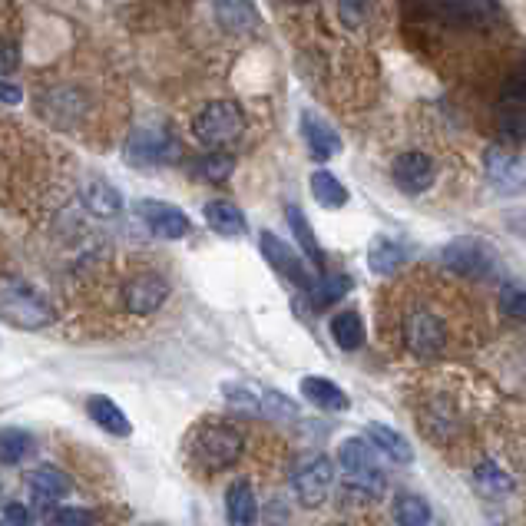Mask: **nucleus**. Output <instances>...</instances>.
<instances>
[{
    "label": "nucleus",
    "instance_id": "1",
    "mask_svg": "<svg viewBox=\"0 0 526 526\" xmlns=\"http://www.w3.org/2000/svg\"><path fill=\"white\" fill-rule=\"evenodd\" d=\"M0 321H7V325L20 331H37L53 321V308L30 285L7 278V282H0Z\"/></svg>",
    "mask_w": 526,
    "mask_h": 526
},
{
    "label": "nucleus",
    "instance_id": "2",
    "mask_svg": "<svg viewBox=\"0 0 526 526\" xmlns=\"http://www.w3.org/2000/svg\"><path fill=\"white\" fill-rule=\"evenodd\" d=\"M242 450H245V440L229 424H206L196 437H192V460H196L202 470H209V474L235 467Z\"/></svg>",
    "mask_w": 526,
    "mask_h": 526
},
{
    "label": "nucleus",
    "instance_id": "3",
    "mask_svg": "<svg viewBox=\"0 0 526 526\" xmlns=\"http://www.w3.org/2000/svg\"><path fill=\"white\" fill-rule=\"evenodd\" d=\"M245 133V116L235 103L229 100H216L206 103L192 120V136L199 139L202 146L216 149V146H229Z\"/></svg>",
    "mask_w": 526,
    "mask_h": 526
},
{
    "label": "nucleus",
    "instance_id": "4",
    "mask_svg": "<svg viewBox=\"0 0 526 526\" xmlns=\"http://www.w3.org/2000/svg\"><path fill=\"white\" fill-rule=\"evenodd\" d=\"M126 163L130 166H169L179 159V143L169 130L159 126H139L123 143Z\"/></svg>",
    "mask_w": 526,
    "mask_h": 526
},
{
    "label": "nucleus",
    "instance_id": "5",
    "mask_svg": "<svg viewBox=\"0 0 526 526\" xmlns=\"http://www.w3.org/2000/svg\"><path fill=\"white\" fill-rule=\"evenodd\" d=\"M338 464L348 474L351 483H358L361 490L368 493H381L384 490V470L374 457V447L364 437H348L345 444L338 447Z\"/></svg>",
    "mask_w": 526,
    "mask_h": 526
},
{
    "label": "nucleus",
    "instance_id": "6",
    "mask_svg": "<svg viewBox=\"0 0 526 526\" xmlns=\"http://www.w3.org/2000/svg\"><path fill=\"white\" fill-rule=\"evenodd\" d=\"M292 487L298 493V500L305 507H318V503L328 500L331 487H335V464L325 454H308L295 464L292 474Z\"/></svg>",
    "mask_w": 526,
    "mask_h": 526
},
{
    "label": "nucleus",
    "instance_id": "7",
    "mask_svg": "<svg viewBox=\"0 0 526 526\" xmlns=\"http://www.w3.org/2000/svg\"><path fill=\"white\" fill-rule=\"evenodd\" d=\"M404 338H407V348L414 354L431 358V354H437L447 345V325L431 308H414L411 315L404 318Z\"/></svg>",
    "mask_w": 526,
    "mask_h": 526
},
{
    "label": "nucleus",
    "instance_id": "8",
    "mask_svg": "<svg viewBox=\"0 0 526 526\" xmlns=\"http://www.w3.org/2000/svg\"><path fill=\"white\" fill-rule=\"evenodd\" d=\"M259 252L265 255V262L272 265L278 275H285L288 282H295L302 292H311V288H315V282H311L308 268L302 262V255H298L288 242L278 239L275 232H262L259 235Z\"/></svg>",
    "mask_w": 526,
    "mask_h": 526
},
{
    "label": "nucleus",
    "instance_id": "9",
    "mask_svg": "<svg viewBox=\"0 0 526 526\" xmlns=\"http://www.w3.org/2000/svg\"><path fill=\"white\" fill-rule=\"evenodd\" d=\"M139 219L149 225V232L159 235V239H186L192 235V222L182 209H176L173 202H159V199H143L136 206Z\"/></svg>",
    "mask_w": 526,
    "mask_h": 526
},
{
    "label": "nucleus",
    "instance_id": "10",
    "mask_svg": "<svg viewBox=\"0 0 526 526\" xmlns=\"http://www.w3.org/2000/svg\"><path fill=\"white\" fill-rule=\"evenodd\" d=\"M169 295V285L163 275H153V272H143L136 275L133 282H126L123 288V305L130 315H153V311L163 308Z\"/></svg>",
    "mask_w": 526,
    "mask_h": 526
},
{
    "label": "nucleus",
    "instance_id": "11",
    "mask_svg": "<svg viewBox=\"0 0 526 526\" xmlns=\"http://www.w3.org/2000/svg\"><path fill=\"white\" fill-rule=\"evenodd\" d=\"M391 176H394V182L404 192H414V196H417V192H424L434 182V163H431V156H427V153H417V149H411V153H401L394 159Z\"/></svg>",
    "mask_w": 526,
    "mask_h": 526
},
{
    "label": "nucleus",
    "instance_id": "12",
    "mask_svg": "<svg viewBox=\"0 0 526 526\" xmlns=\"http://www.w3.org/2000/svg\"><path fill=\"white\" fill-rule=\"evenodd\" d=\"M444 262L447 268L454 272L467 275V278H483L490 272V252L483 249L477 239H460V242H450L444 249Z\"/></svg>",
    "mask_w": 526,
    "mask_h": 526
},
{
    "label": "nucleus",
    "instance_id": "13",
    "mask_svg": "<svg viewBox=\"0 0 526 526\" xmlns=\"http://www.w3.org/2000/svg\"><path fill=\"white\" fill-rule=\"evenodd\" d=\"M302 136H305L308 153L315 159H321V163L341 153V136L331 130L328 120H321V116L311 113V110L302 113Z\"/></svg>",
    "mask_w": 526,
    "mask_h": 526
},
{
    "label": "nucleus",
    "instance_id": "14",
    "mask_svg": "<svg viewBox=\"0 0 526 526\" xmlns=\"http://www.w3.org/2000/svg\"><path fill=\"white\" fill-rule=\"evenodd\" d=\"M87 414H90V421L100 427V431H106L110 437H130L133 434V424H130V417H126L120 411V404H113L110 397H103V394H93L90 401H87Z\"/></svg>",
    "mask_w": 526,
    "mask_h": 526
},
{
    "label": "nucleus",
    "instance_id": "15",
    "mask_svg": "<svg viewBox=\"0 0 526 526\" xmlns=\"http://www.w3.org/2000/svg\"><path fill=\"white\" fill-rule=\"evenodd\" d=\"M364 434H368L371 447H374V450H381L384 457H391L394 464H411V460H414V447L407 444V437L397 434L394 427L371 421L368 427H364Z\"/></svg>",
    "mask_w": 526,
    "mask_h": 526
},
{
    "label": "nucleus",
    "instance_id": "16",
    "mask_svg": "<svg viewBox=\"0 0 526 526\" xmlns=\"http://www.w3.org/2000/svg\"><path fill=\"white\" fill-rule=\"evenodd\" d=\"M407 262V249L397 239H391V235H378V239L371 242L368 249V268L374 275H394L401 272V265Z\"/></svg>",
    "mask_w": 526,
    "mask_h": 526
},
{
    "label": "nucleus",
    "instance_id": "17",
    "mask_svg": "<svg viewBox=\"0 0 526 526\" xmlns=\"http://www.w3.org/2000/svg\"><path fill=\"white\" fill-rule=\"evenodd\" d=\"M302 394H305L308 404H315V407H321V411H331V414H341L351 407L348 394L328 378H302Z\"/></svg>",
    "mask_w": 526,
    "mask_h": 526
},
{
    "label": "nucleus",
    "instance_id": "18",
    "mask_svg": "<svg viewBox=\"0 0 526 526\" xmlns=\"http://www.w3.org/2000/svg\"><path fill=\"white\" fill-rule=\"evenodd\" d=\"M225 513L235 526H252L259 520V500H255V490L252 483L245 480H235L229 493H225Z\"/></svg>",
    "mask_w": 526,
    "mask_h": 526
},
{
    "label": "nucleus",
    "instance_id": "19",
    "mask_svg": "<svg viewBox=\"0 0 526 526\" xmlns=\"http://www.w3.org/2000/svg\"><path fill=\"white\" fill-rule=\"evenodd\" d=\"M487 176L497 182V189H510V192H517L520 189V182H523V166H520V159L507 153V149H487Z\"/></svg>",
    "mask_w": 526,
    "mask_h": 526
},
{
    "label": "nucleus",
    "instance_id": "20",
    "mask_svg": "<svg viewBox=\"0 0 526 526\" xmlns=\"http://www.w3.org/2000/svg\"><path fill=\"white\" fill-rule=\"evenodd\" d=\"M83 202H87V209L93 216H103V219H113L123 212V196L120 189L110 186V182H90L87 189H83Z\"/></svg>",
    "mask_w": 526,
    "mask_h": 526
},
{
    "label": "nucleus",
    "instance_id": "21",
    "mask_svg": "<svg viewBox=\"0 0 526 526\" xmlns=\"http://www.w3.org/2000/svg\"><path fill=\"white\" fill-rule=\"evenodd\" d=\"M206 222L219 235H225V239H239V235L245 232L242 209H235L232 202H225V199H212L209 202V206H206Z\"/></svg>",
    "mask_w": 526,
    "mask_h": 526
},
{
    "label": "nucleus",
    "instance_id": "22",
    "mask_svg": "<svg viewBox=\"0 0 526 526\" xmlns=\"http://www.w3.org/2000/svg\"><path fill=\"white\" fill-rule=\"evenodd\" d=\"M30 490H34L40 500H60V497H67L70 493V477L63 474V470L44 464V467H37L34 474H30Z\"/></svg>",
    "mask_w": 526,
    "mask_h": 526
},
{
    "label": "nucleus",
    "instance_id": "23",
    "mask_svg": "<svg viewBox=\"0 0 526 526\" xmlns=\"http://www.w3.org/2000/svg\"><path fill=\"white\" fill-rule=\"evenodd\" d=\"M331 338H335L338 348L358 351L364 345V321L358 311H341V315L331 318Z\"/></svg>",
    "mask_w": 526,
    "mask_h": 526
},
{
    "label": "nucleus",
    "instance_id": "24",
    "mask_svg": "<svg viewBox=\"0 0 526 526\" xmlns=\"http://www.w3.org/2000/svg\"><path fill=\"white\" fill-rule=\"evenodd\" d=\"M311 196H315L325 209H341L348 202V189H345V182H338L335 173L318 169V173H311Z\"/></svg>",
    "mask_w": 526,
    "mask_h": 526
},
{
    "label": "nucleus",
    "instance_id": "25",
    "mask_svg": "<svg viewBox=\"0 0 526 526\" xmlns=\"http://www.w3.org/2000/svg\"><path fill=\"white\" fill-rule=\"evenodd\" d=\"M391 513H394L397 526H427V523H434V513H431V507H427V500L414 497V493H397Z\"/></svg>",
    "mask_w": 526,
    "mask_h": 526
},
{
    "label": "nucleus",
    "instance_id": "26",
    "mask_svg": "<svg viewBox=\"0 0 526 526\" xmlns=\"http://www.w3.org/2000/svg\"><path fill=\"white\" fill-rule=\"evenodd\" d=\"M285 219H288V225H292L295 239H298V245H302V252L308 255V262H315V265L325 262V255H321V245L315 242V232H311V225L305 219L302 206H288L285 209Z\"/></svg>",
    "mask_w": 526,
    "mask_h": 526
},
{
    "label": "nucleus",
    "instance_id": "27",
    "mask_svg": "<svg viewBox=\"0 0 526 526\" xmlns=\"http://www.w3.org/2000/svg\"><path fill=\"white\" fill-rule=\"evenodd\" d=\"M259 414H265L268 421H298V404L288 394L275 391V388H262L259 394Z\"/></svg>",
    "mask_w": 526,
    "mask_h": 526
},
{
    "label": "nucleus",
    "instance_id": "28",
    "mask_svg": "<svg viewBox=\"0 0 526 526\" xmlns=\"http://www.w3.org/2000/svg\"><path fill=\"white\" fill-rule=\"evenodd\" d=\"M474 480H477V487L487 493V497H503V493H510V487H513L510 474L500 464H493V460H483V464L477 467Z\"/></svg>",
    "mask_w": 526,
    "mask_h": 526
},
{
    "label": "nucleus",
    "instance_id": "29",
    "mask_svg": "<svg viewBox=\"0 0 526 526\" xmlns=\"http://www.w3.org/2000/svg\"><path fill=\"white\" fill-rule=\"evenodd\" d=\"M30 434L27 431H17V427H7L0 431V464H20L27 454H30Z\"/></svg>",
    "mask_w": 526,
    "mask_h": 526
},
{
    "label": "nucleus",
    "instance_id": "30",
    "mask_svg": "<svg viewBox=\"0 0 526 526\" xmlns=\"http://www.w3.org/2000/svg\"><path fill=\"white\" fill-rule=\"evenodd\" d=\"M222 394H225V401H229L232 407H242L245 414H259L262 388H255V384H249V381H225Z\"/></svg>",
    "mask_w": 526,
    "mask_h": 526
},
{
    "label": "nucleus",
    "instance_id": "31",
    "mask_svg": "<svg viewBox=\"0 0 526 526\" xmlns=\"http://www.w3.org/2000/svg\"><path fill=\"white\" fill-rule=\"evenodd\" d=\"M216 14L222 17V24L229 30H252L259 24V17H255V7L252 4H216Z\"/></svg>",
    "mask_w": 526,
    "mask_h": 526
},
{
    "label": "nucleus",
    "instance_id": "32",
    "mask_svg": "<svg viewBox=\"0 0 526 526\" xmlns=\"http://www.w3.org/2000/svg\"><path fill=\"white\" fill-rule=\"evenodd\" d=\"M232 169H235V159L232 156H202L199 163H196V176L199 179H206V182H222V179H229L232 176Z\"/></svg>",
    "mask_w": 526,
    "mask_h": 526
},
{
    "label": "nucleus",
    "instance_id": "33",
    "mask_svg": "<svg viewBox=\"0 0 526 526\" xmlns=\"http://www.w3.org/2000/svg\"><path fill=\"white\" fill-rule=\"evenodd\" d=\"M348 288H351L348 275H321V282L311 288V292H315V305H331V302H338Z\"/></svg>",
    "mask_w": 526,
    "mask_h": 526
},
{
    "label": "nucleus",
    "instance_id": "34",
    "mask_svg": "<svg viewBox=\"0 0 526 526\" xmlns=\"http://www.w3.org/2000/svg\"><path fill=\"white\" fill-rule=\"evenodd\" d=\"M50 526H96V513L87 507H57L50 513Z\"/></svg>",
    "mask_w": 526,
    "mask_h": 526
},
{
    "label": "nucleus",
    "instance_id": "35",
    "mask_svg": "<svg viewBox=\"0 0 526 526\" xmlns=\"http://www.w3.org/2000/svg\"><path fill=\"white\" fill-rule=\"evenodd\" d=\"M500 308L507 311L510 318H523L526 315V302H523V288L517 282H510V285H503V292H500Z\"/></svg>",
    "mask_w": 526,
    "mask_h": 526
},
{
    "label": "nucleus",
    "instance_id": "36",
    "mask_svg": "<svg viewBox=\"0 0 526 526\" xmlns=\"http://www.w3.org/2000/svg\"><path fill=\"white\" fill-rule=\"evenodd\" d=\"M17 63H20V53H17V47H14V44H0V77L14 70Z\"/></svg>",
    "mask_w": 526,
    "mask_h": 526
},
{
    "label": "nucleus",
    "instance_id": "37",
    "mask_svg": "<svg viewBox=\"0 0 526 526\" xmlns=\"http://www.w3.org/2000/svg\"><path fill=\"white\" fill-rule=\"evenodd\" d=\"M20 100H24V93H20V87H14V83H4V80H0V103L17 106Z\"/></svg>",
    "mask_w": 526,
    "mask_h": 526
},
{
    "label": "nucleus",
    "instance_id": "38",
    "mask_svg": "<svg viewBox=\"0 0 526 526\" xmlns=\"http://www.w3.org/2000/svg\"><path fill=\"white\" fill-rule=\"evenodd\" d=\"M0 526H10V523H4V520H0Z\"/></svg>",
    "mask_w": 526,
    "mask_h": 526
},
{
    "label": "nucleus",
    "instance_id": "39",
    "mask_svg": "<svg viewBox=\"0 0 526 526\" xmlns=\"http://www.w3.org/2000/svg\"><path fill=\"white\" fill-rule=\"evenodd\" d=\"M149 526H163V523H149Z\"/></svg>",
    "mask_w": 526,
    "mask_h": 526
}]
</instances>
